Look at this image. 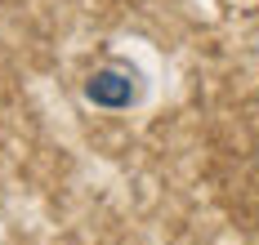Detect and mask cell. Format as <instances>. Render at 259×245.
Returning a JSON list of instances; mask_svg holds the SVG:
<instances>
[{
  "label": "cell",
  "instance_id": "cell-1",
  "mask_svg": "<svg viewBox=\"0 0 259 245\" xmlns=\"http://www.w3.org/2000/svg\"><path fill=\"white\" fill-rule=\"evenodd\" d=\"M85 94L99 107H130L134 103V81L121 76V72H94L90 85H85Z\"/></svg>",
  "mask_w": 259,
  "mask_h": 245
}]
</instances>
